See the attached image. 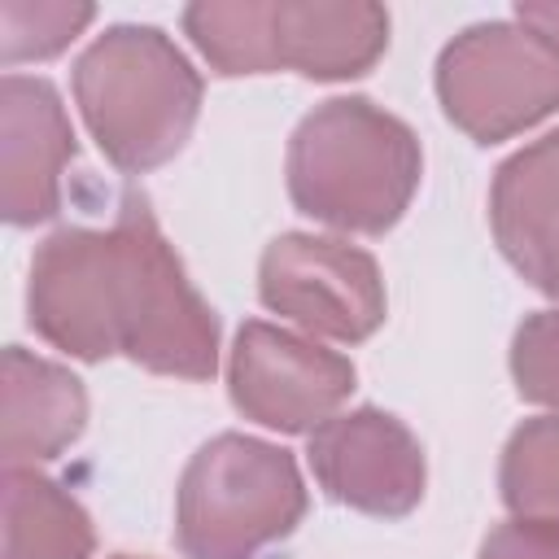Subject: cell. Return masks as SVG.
<instances>
[{
	"label": "cell",
	"instance_id": "52a82bcc",
	"mask_svg": "<svg viewBox=\"0 0 559 559\" xmlns=\"http://www.w3.org/2000/svg\"><path fill=\"white\" fill-rule=\"evenodd\" d=\"M227 389L245 419L275 432H314L354 393V362L310 336L249 319L231 345Z\"/></svg>",
	"mask_w": 559,
	"mask_h": 559
},
{
	"label": "cell",
	"instance_id": "7a4b0ae2",
	"mask_svg": "<svg viewBox=\"0 0 559 559\" xmlns=\"http://www.w3.org/2000/svg\"><path fill=\"white\" fill-rule=\"evenodd\" d=\"M74 100L100 153L144 175L170 162L201 114V74L157 26H109L74 61Z\"/></svg>",
	"mask_w": 559,
	"mask_h": 559
},
{
	"label": "cell",
	"instance_id": "9c48e42d",
	"mask_svg": "<svg viewBox=\"0 0 559 559\" xmlns=\"http://www.w3.org/2000/svg\"><path fill=\"white\" fill-rule=\"evenodd\" d=\"M310 467L328 498L367 515H406L424 498V450L415 432L376 406L332 415L310 432Z\"/></svg>",
	"mask_w": 559,
	"mask_h": 559
},
{
	"label": "cell",
	"instance_id": "8992f818",
	"mask_svg": "<svg viewBox=\"0 0 559 559\" xmlns=\"http://www.w3.org/2000/svg\"><path fill=\"white\" fill-rule=\"evenodd\" d=\"M258 297L297 328L345 345L367 341L384 323V280L376 258L332 236H275L258 266Z\"/></svg>",
	"mask_w": 559,
	"mask_h": 559
},
{
	"label": "cell",
	"instance_id": "9a60e30c",
	"mask_svg": "<svg viewBox=\"0 0 559 559\" xmlns=\"http://www.w3.org/2000/svg\"><path fill=\"white\" fill-rule=\"evenodd\" d=\"M498 489L515 520L559 524V415L524 419L511 432Z\"/></svg>",
	"mask_w": 559,
	"mask_h": 559
},
{
	"label": "cell",
	"instance_id": "ffe728a7",
	"mask_svg": "<svg viewBox=\"0 0 559 559\" xmlns=\"http://www.w3.org/2000/svg\"><path fill=\"white\" fill-rule=\"evenodd\" d=\"M114 559H135V555H114ZM140 559H144V555H140Z\"/></svg>",
	"mask_w": 559,
	"mask_h": 559
},
{
	"label": "cell",
	"instance_id": "2e32d148",
	"mask_svg": "<svg viewBox=\"0 0 559 559\" xmlns=\"http://www.w3.org/2000/svg\"><path fill=\"white\" fill-rule=\"evenodd\" d=\"M92 17H96L92 4H26V0H4L0 4V57H4V66L52 57Z\"/></svg>",
	"mask_w": 559,
	"mask_h": 559
},
{
	"label": "cell",
	"instance_id": "e0dca14e",
	"mask_svg": "<svg viewBox=\"0 0 559 559\" xmlns=\"http://www.w3.org/2000/svg\"><path fill=\"white\" fill-rule=\"evenodd\" d=\"M511 376L524 402L559 411V310H537L515 328Z\"/></svg>",
	"mask_w": 559,
	"mask_h": 559
},
{
	"label": "cell",
	"instance_id": "ac0fdd59",
	"mask_svg": "<svg viewBox=\"0 0 559 559\" xmlns=\"http://www.w3.org/2000/svg\"><path fill=\"white\" fill-rule=\"evenodd\" d=\"M480 559H559V524L507 520L485 537Z\"/></svg>",
	"mask_w": 559,
	"mask_h": 559
},
{
	"label": "cell",
	"instance_id": "8fae6325",
	"mask_svg": "<svg viewBox=\"0 0 559 559\" xmlns=\"http://www.w3.org/2000/svg\"><path fill=\"white\" fill-rule=\"evenodd\" d=\"M489 227L502 258L559 301V127L498 166Z\"/></svg>",
	"mask_w": 559,
	"mask_h": 559
},
{
	"label": "cell",
	"instance_id": "7c38bea8",
	"mask_svg": "<svg viewBox=\"0 0 559 559\" xmlns=\"http://www.w3.org/2000/svg\"><path fill=\"white\" fill-rule=\"evenodd\" d=\"M266 39L271 70H297L306 79H358L389 44V13L367 0H266Z\"/></svg>",
	"mask_w": 559,
	"mask_h": 559
},
{
	"label": "cell",
	"instance_id": "5bb4252c",
	"mask_svg": "<svg viewBox=\"0 0 559 559\" xmlns=\"http://www.w3.org/2000/svg\"><path fill=\"white\" fill-rule=\"evenodd\" d=\"M87 511L35 467H4V559H92Z\"/></svg>",
	"mask_w": 559,
	"mask_h": 559
},
{
	"label": "cell",
	"instance_id": "3957f363",
	"mask_svg": "<svg viewBox=\"0 0 559 559\" xmlns=\"http://www.w3.org/2000/svg\"><path fill=\"white\" fill-rule=\"evenodd\" d=\"M306 515V485L288 450L223 432L183 467L175 542L188 559H253Z\"/></svg>",
	"mask_w": 559,
	"mask_h": 559
},
{
	"label": "cell",
	"instance_id": "4fadbf2b",
	"mask_svg": "<svg viewBox=\"0 0 559 559\" xmlns=\"http://www.w3.org/2000/svg\"><path fill=\"white\" fill-rule=\"evenodd\" d=\"M87 424L83 380L66 367L9 345L4 349V463H48Z\"/></svg>",
	"mask_w": 559,
	"mask_h": 559
},
{
	"label": "cell",
	"instance_id": "6da1fadb",
	"mask_svg": "<svg viewBox=\"0 0 559 559\" xmlns=\"http://www.w3.org/2000/svg\"><path fill=\"white\" fill-rule=\"evenodd\" d=\"M415 131L367 96H336L310 109L288 144L293 205L336 231H389L419 188Z\"/></svg>",
	"mask_w": 559,
	"mask_h": 559
},
{
	"label": "cell",
	"instance_id": "277c9868",
	"mask_svg": "<svg viewBox=\"0 0 559 559\" xmlns=\"http://www.w3.org/2000/svg\"><path fill=\"white\" fill-rule=\"evenodd\" d=\"M109 231L118 249V354L157 376L210 380L218 367V319L188 284L148 201L127 192Z\"/></svg>",
	"mask_w": 559,
	"mask_h": 559
},
{
	"label": "cell",
	"instance_id": "ba28073f",
	"mask_svg": "<svg viewBox=\"0 0 559 559\" xmlns=\"http://www.w3.org/2000/svg\"><path fill=\"white\" fill-rule=\"evenodd\" d=\"M31 328L70 358L118 354V249L114 231L61 227L31 258Z\"/></svg>",
	"mask_w": 559,
	"mask_h": 559
},
{
	"label": "cell",
	"instance_id": "30bf717a",
	"mask_svg": "<svg viewBox=\"0 0 559 559\" xmlns=\"http://www.w3.org/2000/svg\"><path fill=\"white\" fill-rule=\"evenodd\" d=\"M74 131L61 96L44 79L4 74L0 83V205L13 227H35L61 210V170Z\"/></svg>",
	"mask_w": 559,
	"mask_h": 559
},
{
	"label": "cell",
	"instance_id": "d6986e66",
	"mask_svg": "<svg viewBox=\"0 0 559 559\" xmlns=\"http://www.w3.org/2000/svg\"><path fill=\"white\" fill-rule=\"evenodd\" d=\"M515 22L533 26L542 39H550L559 48V0H528V4H515Z\"/></svg>",
	"mask_w": 559,
	"mask_h": 559
},
{
	"label": "cell",
	"instance_id": "5b68a950",
	"mask_svg": "<svg viewBox=\"0 0 559 559\" xmlns=\"http://www.w3.org/2000/svg\"><path fill=\"white\" fill-rule=\"evenodd\" d=\"M445 118L476 144L511 140L559 109V48L524 22H480L437 61Z\"/></svg>",
	"mask_w": 559,
	"mask_h": 559
}]
</instances>
